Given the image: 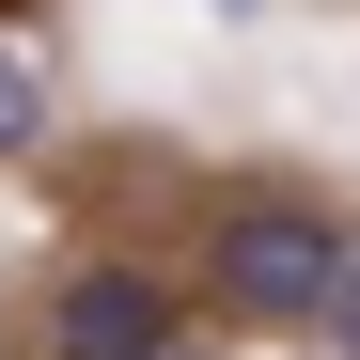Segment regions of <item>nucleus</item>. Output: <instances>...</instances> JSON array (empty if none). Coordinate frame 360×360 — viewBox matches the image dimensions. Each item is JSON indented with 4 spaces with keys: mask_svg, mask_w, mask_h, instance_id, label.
Returning <instances> with one entry per match:
<instances>
[{
    "mask_svg": "<svg viewBox=\"0 0 360 360\" xmlns=\"http://www.w3.org/2000/svg\"><path fill=\"white\" fill-rule=\"evenodd\" d=\"M219 297L251 329H329V297H345V235L314 204H235L219 219Z\"/></svg>",
    "mask_w": 360,
    "mask_h": 360,
    "instance_id": "1",
    "label": "nucleus"
},
{
    "mask_svg": "<svg viewBox=\"0 0 360 360\" xmlns=\"http://www.w3.org/2000/svg\"><path fill=\"white\" fill-rule=\"evenodd\" d=\"M47 345H63V360H172V297H157V266H79L63 314H47Z\"/></svg>",
    "mask_w": 360,
    "mask_h": 360,
    "instance_id": "2",
    "label": "nucleus"
},
{
    "mask_svg": "<svg viewBox=\"0 0 360 360\" xmlns=\"http://www.w3.org/2000/svg\"><path fill=\"white\" fill-rule=\"evenodd\" d=\"M47 141V79H32V47H0V157H32Z\"/></svg>",
    "mask_w": 360,
    "mask_h": 360,
    "instance_id": "3",
    "label": "nucleus"
},
{
    "mask_svg": "<svg viewBox=\"0 0 360 360\" xmlns=\"http://www.w3.org/2000/svg\"><path fill=\"white\" fill-rule=\"evenodd\" d=\"M329 345L360 360V251H345V297H329Z\"/></svg>",
    "mask_w": 360,
    "mask_h": 360,
    "instance_id": "4",
    "label": "nucleus"
}]
</instances>
